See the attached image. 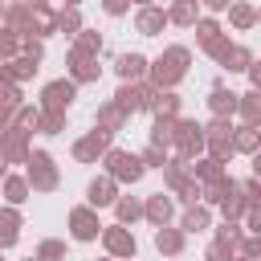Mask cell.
I'll list each match as a JSON object with an SVG mask.
<instances>
[{
  "label": "cell",
  "instance_id": "20",
  "mask_svg": "<svg viewBox=\"0 0 261 261\" xmlns=\"http://www.w3.org/2000/svg\"><path fill=\"white\" fill-rule=\"evenodd\" d=\"M4 29H12L16 37H29L33 33V8L29 4H4Z\"/></svg>",
  "mask_w": 261,
  "mask_h": 261
},
{
  "label": "cell",
  "instance_id": "44",
  "mask_svg": "<svg viewBox=\"0 0 261 261\" xmlns=\"http://www.w3.org/2000/svg\"><path fill=\"white\" fill-rule=\"evenodd\" d=\"M20 102H24V90H20L16 82H0V106H4V110H16Z\"/></svg>",
  "mask_w": 261,
  "mask_h": 261
},
{
  "label": "cell",
  "instance_id": "19",
  "mask_svg": "<svg viewBox=\"0 0 261 261\" xmlns=\"http://www.w3.org/2000/svg\"><path fill=\"white\" fill-rule=\"evenodd\" d=\"M232 118H241L245 126H261V90H245L237 94V110Z\"/></svg>",
  "mask_w": 261,
  "mask_h": 261
},
{
  "label": "cell",
  "instance_id": "11",
  "mask_svg": "<svg viewBox=\"0 0 261 261\" xmlns=\"http://www.w3.org/2000/svg\"><path fill=\"white\" fill-rule=\"evenodd\" d=\"M110 139H114V135L98 130V126H94V130H86V135H82V139H73V147H69L73 163H98V159H102V155L114 147Z\"/></svg>",
  "mask_w": 261,
  "mask_h": 261
},
{
  "label": "cell",
  "instance_id": "34",
  "mask_svg": "<svg viewBox=\"0 0 261 261\" xmlns=\"http://www.w3.org/2000/svg\"><path fill=\"white\" fill-rule=\"evenodd\" d=\"M232 45H237V41H232L228 33H216V37H212V41H204L200 49H204V57H208V61H216V65H220V61L228 57V49H232Z\"/></svg>",
  "mask_w": 261,
  "mask_h": 261
},
{
  "label": "cell",
  "instance_id": "42",
  "mask_svg": "<svg viewBox=\"0 0 261 261\" xmlns=\"http://www.w3.org/2000/svg\"><path fill=\"white\" fill-rule=\"evenodd\" d=\"M37 114H41V106H37V102H20V106L12 110V122H16V126H24V130H33V126H37Z\"/></svg>",
  "mask_w": 261,
  "mask_h": 261
},
{
  "label": "cell",
  "instance_id": "10",
  "mask_svg": "<svg viewBox=\"0 0 261 261\" xmlns=\"http://www.w3.org/2000/svg\"><path fill=\"white\" fill-rule=\"evenodd\" d=\"M65 228H69V237H73V241H82V245L98 241V232H102L98 208H90V204H77V208H69V216H65Z\"/></svg>",
  "mask_w": 261,
  "mask_h": 261
},
{
  "label": "cell",
  "instance_id": "29",
  "mask_svg": "<svg viewBox=\"0 0 261 261\" xmlns=\"http://www.w3.org/2000/svg\"><path fill=\"white\" fill-rule=\"evenodd\" d=\"M110 102H114V106H118L126 118L143 110V94H139V86H135V82H122V86L114 90V98H110Z\"/></svg>",
  "mask_w": 261,
  "mask_h": 261
},
{
  "label": "cell",
  "instance_id": "58",
  "mask_svg": "<svg viewBox=\"0 0 261 261\" xmlns=\"http://www.w3.org/2000/svg\"><path fill=\"white\" fill-rule=\"evenodd\" d=\"M29 4H49V0H29Z\"/></svg>",
  "mask_w": 261,
  "mask_h": 261
},
{
  "label": "cell",
  "instance_id": "39",
  "mask_svg": "<svg viewBox=\"0 0 261 261\" xmlns=\"http://www.w3.org/2000/svg\"><path fill=\"white\" fill-rule=\"evenodd\" d=\"M151 147H163V151H171V118H155L151 122V139H147Z\"/></svg>",
  "mask_w": 261,
  "mask_h": 261
},
{
  "label": "cell",
  "instance_id": "23",
  "mask_svg": "<svg viewBox=\"0 0 261 261\" xmlns=\"http://www.w3.org/2000/svg\"><path fill=\"white\" fill-rule=\"evenodd\" d=\"M29 8H33V33H29V37H41V41L53 37V33H57V20H53L57 8H53V4H29Z\"/></svg>",
  "mask_w": 261,
  "mask_h": 261
},
{
  "label": "cell",
  "instance_id": "48",
  "mask_svg": "<svg viewBox=\"0 0 261 261\" xmlns=\"http://www.w3.org/2000/svg\"><path fill=\"white\" fill-rule=\"evenodd\" d=\"M241 232H245V228H241V220H220V224H216V241H232V245H237V241H241Z\"/></svg>",
  "mask_w": 261,
  "mask_h": 261
},
{
  "label": "cell",
  "instance_id": "57",
  "mask_svg": "<svg viewBox=\"0 0 261 261\" xmlns=\"http://www.w3.org/2000/svg\"><path fill=\"white\" fill-rule=\"evenodd\" d=\"M4 4H29V0H4Z\"/></svg>",
  "mask_w": 261,
  "mask_h": 261
},
{
  "label": "cell",
  "instance_id": "43",
  "mask_svg": "<svg viewBox=\"0 0 261 261\" xmlns=\"http://www.w3.org/2000/svg\"><path fill=\"white\" fill-rule=\"evenodd\" d=\"M237 253H241V257H249V261H257V257H261V232H241Z\"/></svg>",
  "mask_w": 261,
  "mask_h": 261
},
{
  "label": "cell",
  "instance_id": "41",
  "mask_svg": "<svg viewBox=\"0 0 261 261\" xmlns=\"http://www.w3.org/2000/svg\"><path fill=\"white\" fill-rule=\"evenodd\" d=\"M192 29H196V41H200V45H204V41H212L216 33H224L216 16H196V20H192Z\"/></svg>",
  "mask_w": 261,
  "mask_h": 261
},
{
  "label": "cell",
  "instance_id": "2",
  "mask_svg": "<svg viewBox=\"0 0 261 261\" xmlns=\"http://www.w3.org/2000/svg\"><path fill=\"white\" fill-rule=\"evenodd\" d=\"M20 175L29 179L33 196H49V192H57V188H61V167H57V159H53L49 151H29V159H24V171H20Z\"/></svg>",
  "mask_w": 261,
  "mask_h": 261
},
{
  "label": "cell",
  "instance_id": "45",
  "mask_svg": "<svg viewBox=\"0 0 261 261\" xmlns=\"http://www.w3.org/2000/svg\"><path fill=\"white\" fill-rule=\"evenodd\" d=\"M20 57H29V61H45V41L41 37H20Z\"/></svg>",
  "mask_w": 261,
  "mask_h": 261
},
{
  "label": "cell",
  "instance_id": "36",
  "mask_svg": "<svg viewBox=\"0 0 261 261\" xmlns=\"http://www.w3.org/2000/svg\"><path fill=\"white\" fill-rule=\"evenodd\" d=\"M216 208H220V216H224V220H241L249 204H245V196H241V188H237V192H228V196H224Z\"/></svg>",
  "mask_w": 261,
  "mask_h": 261
},
{
  "label": "cell",
  "instance_id": "3",
  "mask_svg": "<svg viewBox=\"0 0 261 261\" xmlns=\"http://www.w3.org/2000/svg\"><path fill=\"white\" fill-rule=\"evenodd\" d=\"M159 171H163V184H167V196H171V200H179L184 208H188V204H200V184L192 179V171H188V159H179V155H167Z\"/></svg>",
  "mask_w": 261,
  "mask_h": 261
},
{
  "label": "cell",
  "instance_id": "64",
  "mask_svg": "<svg viewBox=\"0 0 261 261\" xmlns=\"http://www.w3.org/2000/svg\"><path fill=\"white\" fill-rule=\"evenodd\" d=\"M0 261H4V257H0Z\"/></svg>",
  "mask_w": 261,
  "mask_h": 261
},
{
  "label": "cell",
  "instance_id": "1",
  "mask_svg": "<svg viewBox=\"0 0 261 261\" xmlns=\"http://www.w3.org/2000/svg\"><path fill=\"white\" fill-rule=\"evenodd\" d=\"M188 65H192V49L188 45H167L155 61H147V82L159 86V90H175L188 77Z\"/></svg>",
  "mask_w": 261,
  "mask_h": 261
},
{
  "label": "cell",
  "instance_id": "27",
  "mask_svg": "<svg viewBox=\"0 0 261 261\" xmlns=\"http://www.w3.org/2000/svg\"><path fill=\"white\" fill-rule=\"evenodd\" d=\"M167 24H179V29H192V20L200 16V0H171L167 8Z\"/></svg>",
  "mask_w": 261,
  "mask_h": 261
},
{
  "label": "cell",
  "instance_id": "60",
  "mask_svg": "<svg viewBox=\"0 0 261 261\" xmlns=\"http://www.w3.org/2000/svg\"><path fill=\"white\" fill-rule=\"evenodd\" d=\"M232 261H249V257H241V253H237V257H232Z\"/></svg>",
  "mask_w": 261,
  "mask_h": 261
},
{
  "label": "cell",
  "instance_id": "51",
  "mask_svg": "<svg viewBox=\"0 0 261 261\" xmlns=\"http://www.w3.org/2000/svg\"><path fill=\"white\" fill-rule=\"evenodd\" d=\"M245 73H249V90H261V65H257V57L249 61V69H245Z\"/></svg>",
  "mask_w": 261,
  "mask_h": 261
},
{
  "label": "cell",
  "instance_id": "32",
  "mask_svg": "<svg viewBox=\"0 0 261 261\" xmlns=\"http://www.w3.org/2000/svg\"><path fill=\"white\" fill-rule=\"evenodd\" d=\"M151 114H155V118H179V94H175V90H159Z\"/></svg>",
  "mask_w": 261,
  "mask_h": 261
},
{
  "label": "cell",
  "instance_id": "50",
  "mask_svg": "<svg viewBox=\"0 0 261 261\" xmlns=\"http://www.w3.org/2000/svg\"><path fill=\"white\" fill-rule=\"evenodd\" d=\"M102 12L106 16H126L130 12V0H102Z\"/></svg>",
  "mask_w": 261,
  "mask_h": 261
},
{
  "label": "cell",
  "instance_id": "56",
  "mask_svg": "<svg viewBox=\"0 0 261 261\" xmlns=\"http://www.w3.org/2000/svg\"><path fill=\"white\" fill-rule=\"evenodd\" d=\"M4 171H8V163H4V159H0V179H4Z\"/></svg>",
  "mask_w": 261,
  "mask_h": 261
},
{
  "label": "cell",
  "instance_id": "24",
  "mask_svg": "<svg viewBox=\"0 0 261 261\" xmlns=\"http://www.w3.org/2000/svg\"><path fill=\"white\" fill-rule=\"evenodd\" d=\"M126 122H130V118H126L114 102H102V106H98V114H94V126H98V130H106V135H118Z\"/></svg>",
  "mask_w": 261,
  "mask_h": 261
},
{
  "label": "cell",
  "instance_id": "7",
  "mask_svg": "<svg viewBox=\"0 0 261 261\" xmlns=\"http://www.w3.org/2000/svg\"><path fill=\"white\" fill-rule=\"evenodd\" d=\"M98 241H102L106 257H114V261H130V257L139 253V241H135L130 224H118V220H114V224H102Z\"/></svg>",
  "mask_w": 261,
  "mask_h": 261
},
{
  "label": "cell",
  "instance_id": "9",
  "mask_svg": "<svg viewBox=\"0 0 261 261\" xmlns=\"http://www.w3.org/2000/svg\"><path fill=\"white\" fill-rule=\"evenodd\" d=\"M73 98H77V86H73L69 77H53V82H45V86H41L37 106H41V110H61V114H69Z\"/></svg>",
  "mask_w": 261,
  "mask_h": 261
},
{
  "label": "cell",
  "instance_id": "5",
  "mask_svg": "<svg viewBox=\"0 0 261 261\" xmlns=\"http://www.w3.org/2000/svg\"><path fill=\"white\" fill-rule=\"evenodd\" d=\"M98 163H102V171H106L118 188H122V184H139L143 171H147V167L139 163V155H135V151H122V147H110Z\"/></svg>",
  "mask_w": 261,
  "mask_h": 261
},
{
  "label": "cell",
  "instance_id": "18",
  "mask_svg": "<svg viewBox=\"0 0 261 261\" xmlns=\"http://www.w3.org/2000/svg\"><path fill=\"white\" fill-rule=\"evenodd\" d=\"M114 73H118V82H143L147 77V57L143 53H118L114 57Z\"/></svg>",
  "mask_w": 261,
  "mask_h": 261
},
{
  "label": "cell",
  "instance_id": "28",
  "mask_svg": "<svg viewBox=\"0 0 261 261\" xmlns=\"http://www.w3.org/2000/svg\"><path fill=\"white\" fill-rule=\"evenodd\" d=\"M69 53H82V57H102V33H94V29H77L73 33V45H69Z\"/></svg>",
  "mask_w": 261,
  "mask_h": 261
},
{
  "label": "cell",
  "instance_id": "55",
  "mask_svg": "<svg viewBox=\"0 0 261 261\" xmlns=\"http://www.w3.org/2000/svg\"><path fill=\"white\" fill-rule=\"evenodd\" d=\"M130 4H135V8H143V4H155V0H130Z\"/></svg>",
  "mask_w": 261,
  "mask_h": 261
},
{
  "label": "cell",
  "instance_id": "17",
  "mask_svg": "<svg viewBox=\"0 0 261 261\" xmlns=\"http://www.w3.org/2000/svg\"><path fill=\"white\" fill-rule=\"evenodd\" d=\"M20 228H24V216H20V208L4 204V208H0V253H4V249H12V245L20 241Z\"/></svg>",
  "mask_w": 261,
  "mask_h": 261
},
{
  "label": "cell",
  "instance_id": "30",
  "mask_svg": "<svg viewBox=\"0 0 261 261\" xmlns=\"http://www.w3.org/2000/svg\"><path fill=\"white\" fill-rule=\"evenodd\" d=\"M208 110L220 114V118H232V110H237V94H232L228 86H212V90H208Z\"/></svg>",
  "mask_w": 261,
  "mask_h": 261
},
{
  "label": "cell",
  "instance_id": "15",
  "mask_svg": "<svg viewBox=\"0 0 261 261\" xmlns=\"http://www.w3.org/2000/svg\"><path fill=\"white\" fill-rule=\"evenodd\" d=\"M114 196H118V184L102 171V175H94L90 184H86V204L90 208H110L114 204Z\"/></svg>",
  "mask_w": 261,
  "mask_h": 261
},
{
  "label": "cell",
  "instance_id": "33",
  "mask_svg": "<svg viewBox=\"0 0 261 261\" xmlns=\"http://www.w3.org/2000/svg\"><path fill=\"white\" fill-rule=\"evenodd\" d=\"M61 130H65V114H61V110H41V114H37L33 135H49V139H53V135H61Z\"/></svg>",
  "mask_w": 261,
  "mask_h": 261
},
{
  "label": "cell",
  "instance_id": "26",
  "mask_svg": "<svg viewBox=\"0 0 261 261\" xmlns=\"http://www.w3.org/2000/svg\"><path fill=\"white\" fill-rule=\"evenodd\" d=\"M179 228H184V232H204V228H212V208H208V204H188L184 216H179Z\"/></svg>",
  "mask_w": 261,
  "mask_h": 261
},
{
  "label": "cell",
  "instance_id": "31",
  "mask_svg": "<svg viewBox=\"0 0 261 261\" xmlns=\"http://www.w3.org/2000/svg\"><path fill=\"white\" fill-rule=\"evenodd\" d=\"M114 216H118V224H135V220H143V200L139 196H114Z\"/></svg>",
  "mask_w": 261,
  "mask_h": 261
},
{
  "label": "cell",
  "instance_id": "14",
  "mask_svg": "<svg viewBox=\"0 0 261 261\" xmlns=\"http://www.w3.org/2000/svg\"><path fill=\"white\" fill-rule=\"evenodd\" d=\"M184 245H188V232L179 224H159L155 228V253L159 257H179Z\"/></svg>",
  "mask_w": 261,
  "mask_h": 261
},
{
  "label": "cell",
  "instance_id": "21",
  "mask_svg": "<svg viewBox=\"0 0 261 261\" xmlns=\"http://www.w3.org/2000/svg\"><path fill=\"white\" fill-rule=\"evenodd\" d=\"M224 12H228V24H232L237 33H249V29H253V24L261 20L257 4H249V0H232V4L224 8Z\"/></svg>",
  "mask_w": 261,
  "mask_h": 261
},
{
  "label": "cell",
  "instance_id": "49",
  "mask_svg": "<svg viewBox=\"0 0 261 261\" xmlns=\"http://www.w3.org/2000/svg\"><path fill=\"white\" fill-rule=\"evenodd\" d=\"M241 196H245V204H261V179L253 175V179H241Z\"/></svg>",
  "mask_w": 261,
  "mask_h": 261
},
{
  "label": "cell",
  "instance_id": "54",
  "mask_svg": "<svg viewBox=\"0 0 261 261\" xmlns=\"http://www.w3.org/2000/svg\"><path fill=\"white\" fill-rule=\"evenodd\" d=\"M77 4H82V0H61V8H77Z\"/></svg>",
  "mask_w": 261,
  "mask_h": 261
},
{
  "label": "cell",
  "instance_id": "47",
  "mask_svg": "<svg viewBox=\"0 0 261 261\" xmlns=\"http://www.w3.org/2000/svg\"><path fill=\"white\" fill-rule=\"evenodd\" d=\"M135 155H139V163H143V167H163V159H167L171 151H163V147H151V143H147V147H143V151H135Z\"/></svg>",
  "mask_w": 261,
  "mask_h": 261
},
{
  "label": "cell",
  "instance_id": "62",
  "mask_svg": "<svg viewBox=\"0 0 261 261\" xmlns=\"http://www.w3.org/2000/svg\"><path fill=\"white\" fill-rule=\"evenodd\" d=\"M102 261H114V257H102Z\"/></svg>",
  "mask_w": 261,
  "mask_h": 261
},
{
  "label": "cell",
  "instance_id": "63",
  "mask_svg": "<svg viewBox=\"0 0 261 261\" xmlns=\"http://www.w3.org/2000/svg\"><path fill=\"white\" fill-rule=\"evenodd\" d=\"M130 261H135V257H130Z\"/></svg>",
  "mask_w": 261,
  "mask_h": 261
},
{
  "label": "cell",
  "instance_id": "59",
  "mask_svg": "<svg viewBox=\"0 0 261 261\" xmlns=\"http://www.w3.org/2000/svg\"><path fill=\"white\" fill-rule=\"evenodd\" d=\"M0 20H4V0H0Z\"/></svg>",
  "mask_w": 261,
  "mask_h": 261
},
{
  "label": "cell",
  "instance_id": "53",
  "mask_svg": "<svg viewBox=\"0 0 261 261\" xmlns=\"http://www.w3.org/2000/svg\"><path fill=\"white\" fill-rule=\"evenodd\" d=\"M8 122H12V110H4V106H0V130H4Z\"/></svg>",
  "mask_w": 261,
  "mask_h": 261
},
{
  "label": "cell",
  "instance_id": "12",
  "mask_svg": "<svg viewBox=\"0 0 261 261\" xmlns=\"http://www.w3.org/2000/svg\"><path fill=\"white\" fill-rule=\"evenodd\" d=\"M65 69H69V82L73 86H90V82L102 77L98 57H82V53H65Z\"/></svg>",
  "mask_w": 261,
  "mask_h": 261
},
{
  "label": "cell",
  "instance_id": "52",
  "mask_svg": "<svg viewBox=\"0 0 261 261\" xmlns=\"http://www.w3.org/2000/svg\"><path fill=\"white\" fill-rule=\"evenodd\" d=\"M232 0H200V8H208V12H224Z\"/></svg>",
  "mask_w": 261,
  "mask_h": 261
},
{
  "label": "cell",
  "instance_id": "38",
  "mask_svg": "<svg viewBox=\"0 0 261 261\" xmlns=\"http://www.w3.org/2000/svg\"><path fill=\"white\" fill-rule=\"evenodd\" d=\"M37 261H65V241H57V237H45L41 245H37V253H33Z\"/></svg>",
  "mask_w": 261,
  "mask_h": 261
},
{
  "label": "cell",
  "instance_id": "4",
  "mask_svg": "<svg viewBox=\"0 0 261 261\" xmlns=\"http://www.w3.org/2000/svg\"><path fill=\"white\" fill-rule=\"evenodd\" d=\"M232 118H220V114H212L200 130H204V155H212V159H220V163H228L237 151H232Z\"/></svg>",
  "mask_w": 261,
  "mask_h": 261
},
{
  "label": "cell",
  "instance_id": "22",
  "mask_svg": "<svg viewBox=\"0 0 261 261\" xmlns=\"http://www.w3.org/2000/svg\"><path fill=\"white\" fill-rule=\"evenodd\" d=\"M232 151L253 159V155L261 151V126H245V122H241V126H232Z\"/></svg>",
  "mask_w": 261,
  "mask_h": 261
},
{
  "label": "cell",
  "instance_id": "61",
  "mask_svg": "<svg viewBox=\"0 0 261 261\" xmlns=\"http://www.w3.org/2000/svg\"><path fill=\"white\" fill-rule=\"evenodd\" d=\"M24 261H37V257H24Z\"/></svg>",
  "mask_w": 261,
  "mask_h": 261
},
{
  "label": "cell",
  "instance_id": "25",
  "mask_svg": "<svg viewBox=\"0 0 261 261\" xmlns=\"http://www.w3.org/2000/svg\"><path fill=\"white\" fill-rule=\"evenodd\" d=\"M0 188H4V204H12V208H20L29 196H33V188H29V179L24 175H12V171H4V179H0Z\"/></svg>",
  "mask_w": 261,
  "mask_h": 261
},
{
  "label": "cell",
  "instance_id": "40",
  "mask_svg": "<svg viewBox=\"0 0 261 261\" xmlns=\"http://www.w3.org/2000/svg\"><path fill=\"white\" fill-rule=\"evenodd\" d=\"M237 257V245L232 241H208V249H204V261H232Z\"/></svg>",
  "mask_w": 261,
  "mask_h": 261
},
{
  "label": "cell",
  "instance_id": "16",
  "mask_svg": "<svg viewBox=\"0 0 261 261\" xmlns=\"http://www.w3.org/2000/svg\"><path fill=\"white\" fill-rule=\"evenodd\" d=\"M171 216H175V200H171V196L155 192V196L143 200V220H151L155 228H159V224H171Z\"/></svg>",
  "mask_w": 261,
  "mask_h": 261
},
{
  "label": "cell",
  "instance_id": "13",
  "mask_svg": "<svg viewBox=\"0 0 261 261\" xmlns=\"http://www.w3.org/2000/svg\"><path fill=\"white\" fill-rule=\"evenodd\" d=\"M163 29H167V12H163L159 4L135 8V33H139V37H159Z\"/></svg>",
  "mask_w": 261,
  "mask_h": 261
},
{
  "label": "cell",
  "instance_id": "8",
  "mask_svg": "<svg viewBox=\"0 0 261 261\" xmlns=\"http://www.w3.org/2000/svg\"><path fill=\"white\" fill-rule=\"evenodd\" d=\"M29 151H33V130H24V126L8 122V126L0 130V159L12 167V163H24V159H29Z\"/></svg>",
  "mask_w": 261,
  "mask_h": 261
},
{
  "label": "cell",
  "instance_id": "37",
  "mask_svg": "<svg viewBox=\"0 0 261 261\" xmlns=\"http://www.w3.org/2000/svg\"><path fill=\"white\" fill-rule=\"evenodd\" d=\"M53 20H57V33H65V37H73V33L86 24L77 8H57V16H53Z\"/></svg>",
  "mask_w": 261,
  "mask_h": 261
},
{
  "label": "cell",
  "instance_id": "46",
  "mask_svg": "<svg viewBox=\"0 0 261 261\" xmlns=\"http://www.w3.org/2000/svg\"><path fill=\"white\" fill-rule=\"evenodd\" d=\"M16 53H20V37L0 24V61H8V57H16Z\"/></svg>",
  "mask_w": 261,
  "mask_h": 261
},
{
  "label": "cell",
  "instance_id": "6",
  "mask_svg": "<svg viewBox=\"0 0 261 261\" xmlns=\"http://www.w3.org/2000/svg\"><path fill=\"white\" fill-rule=\"evenodd\" d=\"M171 151L179 155V159H196V155H204V130H200V122L196 118H171Z\"/></svg>",
  "mask_w": 261,
  "mask_h": 261
},
{
  "label": "cell",
  "instance_id": "35",
  "mask_svg": "<svg viewBox=\"0 0 261 261\" xmlns=\"http://www.w3.org/2000/svg\"><path fill=\"white\" fill-rule=\"evenodd\" d=\"M249 61H253V49H249V45H232V49H228V57L220 61V69H228V73H245V69H249Z\"/></svg>",
  "mask_w": 261,
  "mask_h": 261
}]
</instances>
